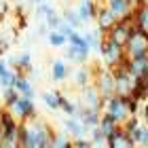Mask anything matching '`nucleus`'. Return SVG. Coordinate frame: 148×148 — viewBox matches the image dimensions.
<instances>
[{
	"instance_id": "1",
	"label": "nucleus",
	"mask_w": 148,
	"mask_h": 148,
	"mask_svg": "<svg viewBox=\"0 0 148 148\" xmlns=\"http://www.w3.org/2000/svg\"><path fill=\"white\" fill-rule=\"evenodd\" d=\"M64 49H66V59H68V62H72V64L83 66V64L89 62L91 49H89V45H87L85 36L80 34L78 30L72 32V36L68 38V45H66Z\"/></svg>"
},
{
	"instance_id": "2",
	"label": "nucleus",
	"mask_w": 148,
	"mask_h": 148,
	"mask_svg": "<svg viewBox=\"0 0 148 148\" xmlns=\"http://www.w3.org/2000/svg\"><path fill=\"white\" fill-rule=\"evenodd\" d=\"M99 53H102V62L106 68H116V66L123 62L125 57V49H123V45H119V42H114L112 38L108 36H104L102 40V45H99Z\"/></svg>"
},
{
	"instance_id": "3",
	"label": "nucleus",
	"mask_w": 148,
	"mask_h": 148,
	"mask_svg": "<svg viewBox=\"0 0 148 148\" xmlns=\"http://www.w3.org/2000/svg\"><path fill=\"white\" fill-rule=\"evenodd\" d=\"M123 49H125V57L127 59L146 57L148 55V34L136 30L129 38H127V42L123 45Z\"/></svg>"
},
{
	"instance_id": "4",
	"label": "nucleus",
	"mask_w": 148,
	"mask_h": 148,
	"mask_svg": "<svg viewBox=\"0 0 148 148\" xmlns=\"http://www.w3.org/2000/svg\"><path fill=\"white\" fill-rule=\"evenodd\" d=\"M93 87L99 91L102 97L114 95V74L106 66H95L93 68Z\"/></svg>"
},
{
	"instance_id": "5",
	"label": "nucleus",
	"mask_w": 148,
	"mask_h": 148,
	"mask_svg": "<svg viewBox=\"0 0 148 148\" xmlns=\"http://www.w3.org/2000/svg\"><path fill=\"white\" fill-rule=\"evenodd\" d=\"M9 110H11V114L19 121V123H28V121H32V119L38 116V114H36V104H34V99H32V97H23V95L19 97Z\"/></svg>"
},
{
	"instance_id": "6",
	"label": "nucleus",
	"mask_w": 148,
	"mask_h": 148,
	"mask_svg": "<svg viewBox=\"0 0 148 148\" xmlns=\"http://www.w3.org/2000/svg\"><path fill=\"white\" fill-rule=\"evenodd\" d=\"M119 21V17L114 15V13L108 9L106 4H99V9H97V15H95V23H97V30H102L104 34H108V32L116 25Z\"/></svg>"
},
{
	"instance_id": "7",
	"label": "nucleus",
	"mask_w": 148,
	"mask_h": 148,
	"mask_svg": "<svg viewBox=\"0 0 148 148\" xmlns=\"http://www.w3.org/2000/svg\"><path fill=\"white\" fill-rule=\"evenodd\" d=\"M102 102H104V97L99 95V91L93 85L83 89V95H80V106H83V108H91V110L102 112Z\"/></svg>"
},
{
	"instance_id": "8",
	"label": "nucleus",
	"mask_w": 148,
	"mask_h": 148,
	"mask_svg": "<svg viewBox=\"0 0 148 148\" xmlns=\"http://www.w3.org/2000/svg\"><path fill=\"white\" fill-rule=\"evenodd\" d=\"M106 148H138V146L133 144V140L119 127L112 136H108V140H106Z\"/></svg>"
},
{
	"instance_id": "9",
	"label": "nucleus",
	"mask_w": 148,
	"mask_h": 148,
	"mask_svg": "<svg viewBox=\"0 0 148 148\" xmlns=\"http://www.w3.org/2000/svg\"><path fill=\"white\" fill-rule=\"evenodd\" d=\"M97 9H99L97 0H80L76 13H78V17L83 19V23H87V21H93V19H95Z\"/></svg>"
},
{
	"instance_id": "10",
	"label": "nucleus",
	"mask_w": 148,
	"mask_h": 148,
	"mask_svg": "<svg viewBox=\"0 0 148 148\" xmlns=\"http://www.w3.org/2000/svg\"><path fill=\"white\" fill-rule=\"evenodd\" d=\"M99 116H102V112H99V110L83 108V106H80L78 112H76V119L87 127V129H93V127H97V125H99Z\"/></svg>"
},
{
	"instance_id": "11",
	"label": "nucleus",
	"mask_w": 148,
	"mask_h": 148,
	"mask_svg": "<svg viewBox=\"0 0 148 148\" xmlns=\"http://www.w3.org/2000/svg\"><path fill=\"white\" fill-rule=\"evenodd\" d=\"M127 70L133 78H148V55L146 57H138V59H129L127 62Z\"/></svg>"
},
{
	"instance_id": "12",
	"label": "nucleus",
	"mask_w": 148,
	"mask_h": 148,
	"mask_svg": "<svg viewBox=\"0 0 148 148\" xmlns=\"http://www.w3.org/2000/svg\"><path fill=\"white\" fill-rule=\"evenodd\" d=\"M64 127H66V133H68V136H72L74 140H76V138H87V136H89V129H87V127L80 123L76 116H68V119L64 121Z\"/></svg>"
},
{
	"instance_id": "13",
	"label": "nucleus",
	"mask_w": 148,
	"mask_h": 148,
	"mask_svg": "<svg viewBox=\"0 0 148 148\" xmlns=\"http://www.w3.org/2000/svg\"><path fill=\"white\" fill-rule=\"evenodd\" d=\"M74 85L78 87V89H85V87L93 85V68L91 66H78L76 72H74Z\"/></svg>"
},
{
	"instance_id": "14",
	"label": "nucleus",
	"mask_w": 148,
	"mask_h": 148,
	"mask_svg": "<svg viewBox=\"0 0 148 148\" xmlns=\"http://www.w3.org/2000/svg\"><path fill=\"white\" fill-rule=\"evenodd\" d=\"M133 21H136V28L140 32L148 34V0L133 9Z\"/></svg>"
},
{
	"instance_id": "15",
	"label": "nucleus",
	"mask_w": 148,
	"mask_h": 148,
	"mask_svg": "<svg viewBox=\"0 0 148 148\" xmlns=\"http://www.w3.org/2000/svg\"><path fill=\"white\" fill-rule=\"evenodd\" d=\"M15 80H17V72L9 66V62L6 59L0 57V87H13L15 85Z\"/></svg>"
},
{
	"instance_id": "16",
	"label": "nucleus",
	"mask_w": 148,
	"mask_h": 148,
	"mask_svg": "<svg viewBox=\"0 0 148 148\" xmlns=\"http://www.w3.org/2000/svg\"><path fill=\"white\" fill-rule=\"evenodd\" d=\"M70 74V68H68V62L66 59H55V62L51 64V78L55 80V83H64L66 78H68Z\"/></svg>"
},
{
	"instance_id": "17",
	"label": "nucleus",
	"mask_w": 148,
	"mask_h": 148,
	"mask_svg": "<svg viewBox=\"0 0 148 148\" xmlns=\"http://www.w3.org/2000/svg\"><path fill=\"white\" fill-rule=\"evenodd\" d=\"M138 148H148V123H140L131 133H127Z\"/></svg>"
},
{
	"instance_id": "18",
	"label": "nucleus",
	"mask_w": 148,
	"mask_h": 148,
	"mask_svg": "<svg viewBox=\"0 0 148 148\" xmlns=\"http://www.w3.org/2000/svg\"><path fill=\"white\" fill-rule=\"evenodd\" d=\"M104 4L108 6L116 17H125V15H129V13L133 11L129 0H104Z\"/></svg>"
},
{
	"instance_id": "19",
	"label": "nucleus",
	"mask_w": 148,
	"mask_h": 148,
	"mask_svg": "<svg viewBox=\"0 0 148 148\" xmlns=\"http://www.w3.org/2000/svg\"><path fill=\"white\" fill-rule=\"evenodd\" d=\"M17 89V93L19 95H23V97H32L34 99V85L30 83V78L28 76H23V74H17V80H15V85H13Z\"/></svg>"
},
{
	"instance_id": "20",
	"label": "nucleus",
	"mask_w": 148,
	"mask_h": 148,
	"mask_svg": "<svg viewBox=\"0 0 148 148\" xmlns=\"http://www.w3.org/2000/svg\"><path fill=\"white\" fill-rule=\"evenodd\" d=\"M83 36H85V40H87V45H89L91 51H99V45H102L106 34L102 30H89V32H85Z\"/></svg>"
},
{
	"instance_id": "21",
	"label": "nucleus",
	"mask_w": 148,
	"mask_h": 148,
	"mask_svg": "<svg viewBox=\"0 0 148 148\" xmlns=\"http://www.w3.org/2000/svg\"><path fill=\"white\" fill-rule=\"evenodd\" d=\"M97 127L102 129V133L106 136V140H108V136H112V133L116 131L121 125H116V123L112 121V116H108L106 112H102V116H99V125H97Z\"/></svg>"
},
{
	"instance_id": "22",
	"label": "nucleus",
	"mask_w": 148,
	"mask_h": 148,
	"mask_svg": "<svg viewBox=\"0 0 148 148\" xmlns=\"http://www.w3.org/2000/svg\"><path fill=\"white\" fill-rule=\"evenodd\" d=\"M62 19H64L68 25H72L74 30H80V28H83V19L78 17L76 9H66V11L62 13Z\"/></svg>"
},
{
	"instance_id": "23",
	"label": "nucleus",
	"mask_w": 148,
	"mask_h": 148,
	"mask_svg": "<svg viewBox=\"0 0 148 148\" xmlns=\"http://www.w3.org/2000/svg\"><path fill=\"white\" fill-rule=\"evenodd\" d=\"M78 108H80V106H78L76 102L68 99V97H66L64 93H62V97H59V110H62V112H66V116H76Z\"/></svg>"
},
{
	"instance_id": "24",
	"label": "nucleus",
	"mask_w": 148,
	"mask_h": 148,
	"mask_svg": "<svg viewBox=\"0 0 148 148\" xmlns=\"http://www.w3.org/2000/svg\"><path fill=\"white\" fill-rule=\"evenodd\" d=\"M47 40H49V45L53 49H64V47L68 45V38H66L62 32H57V30H51L49 34H47Z\"/></svg>"
},
{
	"instance_id": "25",
	"label": "nucleus",
	"mask_w": 148,
	"mask_h": 148,
	"mask_svg": "<svg viewBox=\"0 0 148 148\" xmlns=\"http://www.w3.org/2000/svg\"><path fill=\"white\" fill-rule=\"evenodd\" d=\"M59 97H62V91H47L42 93V102L49 110H59Z\"/></svg>"
},
{
	"instance_id": "26",
	"label": "nucleus",
	"mask_w": 148,
	"mask_h": 148,
	"mask_svg": "<svg viewBox=\"0 0 148 148\" xmlns=\"http://www.w3.org/2000/svg\"><path fill=\"white\" fill-rule=\"evenodd\" d=\"M19 97H21V95H19V93H17V89H15V87H4V89H2V99H4V108H11V106L15 104V102H17Z\"/></svg>"
},
{
	"instance_id": "27",
	"label": "nucleus",
	"mask_w": 148,
	"mask_h": 148,
	"mask_svg": "<svg viewBox=\"0 0 148 148\" xmlns=\"http://www.w3.org/2000/svg\"><path fill=\"white\" fill-rule=\"evenodd\" d=\"M59 23H62V15H57V11L53 9L49 15L45 17V25H47L49 30H57V28H59Z\"/></svg>"
},
{
	"instance_id": "28",
	"label": "nucleus",
	"mask_w": 148,
	"mask_h": 148,
	"mask_svg": "<svg viewBox=\"0 0 148 148\" xmlns=\"http://www.w3.org/2000/svg\"><path fill=\"white\" fill-rule=\"evenodd\" d=\"M91 140L93 144H106V136L102 133V129L99 127H93V129H89V136H87Z\"/></svg>"
},
{
	"instance_id": "29",
	"label": "nucleus",
	"mask_w": 148,
	"mask_h": 148,
	"mask_svg": "<svg viewBox=\"0 0 148 148\" xmlns=\"http://www.w3.org/2000/svg\"><path fill=\"white\" fill-rule=\"evenodd\" d=\"M51 11H53V6H51V4H47L45 0H42V2H40V4L36 6V15H38V17H42V19H45L47 15H49Z\"/></svg>"
},
{
	"instance_id": "30",
	"label": "nucleus",
	"mask_w": 148,
	"mask_h": 148,
	"mask_svg": "<svg viewBox=\"0 0 148 148\" xmlns=\"http://www.w3.org/2000/svg\"><path fill=\"white\" fill-rule=\"evenodd\" d=\"M72 142H74V148H93V142L89 138H76Z\"/></svg>"
},
{
	"instance_id": "31",
	"label": "nucleus",
	"mask_w": 148,
	"mask_h": 148,
	"mask_svg": "<svg viewBox=\"0 0 148 148\" xmlns=\"http://www.w3.org/2000/svg\"><path fill=\"white\" fill-rule=\"evenodd\" d=\"M138 116H140V121H142V123H148V99H146V102H142V104H140Z\"/></svg>"
},
{
	"instance_id": "32",
	"label": "nucleus",
	"mask_w": 148,
	"mask_h": 148,
	"mask_svg": "<svg viewBox=\"0 0 148 148\" xmlns=\"http://www.w3.org/2000/svg\"><path fill=\"white\" fill-rule=\"evenodd\" d=\"M142 2H146V0H129V4H131V9H136V6H140Z\"/></svg>"
},
{
	"instance_id": "33",
	"label": "nucleus",
	"mask_w": 148,
	"mask_h": 148,
	"mask_svg": "<svg viewBox=\"0 0 148 148\" xmlns=\"http://www.w3.org/2000/svg\"><path fill=\"white\" fill-rule=\"evenodd\" d=\"M144 95H146V99H148V78H144Z\"/></svg>"
},
{
	"instance_id": "34",
	"label": "nucleus",
	"mask_w": 148,
	"mask_h": 148,
	"mask_svg": "<svg viewBox=\"0 0 148 148\" xmlns=\"http://www.w3.org/2000/svg\"><path fill=\"white\" fill-rule=\"evenodd\" d=\"M30 2H36V4H40V2H42V0H30Z\"/></svg>"
},
{
	"instance_id": "35",
	"label": "nucleus",
	"mask_w": 148,
	"mask_h": 148,
	"mask_svg": "<svg viewBox=\"0 0 148 148\" xmlns=\"http://www.w3.org/2000/svg\"><path fill=\"white\" fill-rule=\"evenodd\" d=\"M0 148H2V146H0Z\"/></svg>"
}]
</instances>
